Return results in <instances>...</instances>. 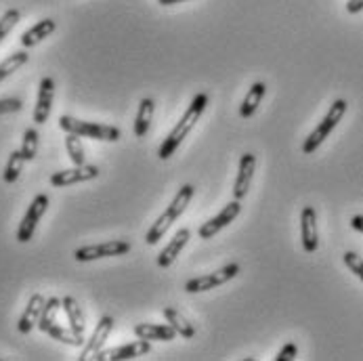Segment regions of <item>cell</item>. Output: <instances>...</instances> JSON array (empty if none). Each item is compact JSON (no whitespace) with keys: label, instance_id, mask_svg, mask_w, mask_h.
I'll use <instances>...</instances> for the list:
<instances>
[{"label":"cell","instance_id":"1","mask_svg":"<svg viewBox=\"0 0 363 361\" xmlns=\"http://www.w3.org/2000/svg\"><path fill=\"white\" fill-rule=\"evenodd\" d=\"M206 105H208V95L200 93V95H196V97H194V101H191L189 107L185 109L183 118L177 122V126L168 133V137H166V139H164V143L160 145V152H157L160 160H168L170 155L179 150V145L183 143V139H185V137L196 128V124L200 122V118H202V113H204Z\"/></svg>","mask_w":363,"mask_h":361},{"label":"cell","instance_id":"2","mask_svg":"<svg viewBox=\"0 0 363 361\" xmlns=\"http://www.w3.org/2000/svg\"><path fill=\"white\" fill-rule=\"evenodd\" d=\"M194 194H196L194 185H183V187L177 191V196H174V200L170 202V206H166V210L157 216L156 223H154V225L150 227V231L145 233V244H147V246H156L157 242L164 238V233L170 229V225L185 212V208L189 206Z\"/></svg>","mask_w":363,"mask_h":361},{"label":"cell","instance_id":"3","mask_svg":"<svg viewBox=\"0 0 363 361\" xmlns=\"http://www.w3.org/2000/svg\"><path fill=\"white\" fill-rule=\"evenodd\" d=\"M59 128L65 133L78 135V137H89L95 141H109V143H116L122 137L120 128H116V126L101 124V122H84V120H78L74 116H61Z\"/></svg>","mask_w":363,"mask_h":361},{"label":"cell","instance_id":"4","mask_svg":"<svg viewBox=\"0 0 363 361\" xmlns=\"http://www.w3.org/2000/svg\"><path fill=\"white\" fill-rule=\"evenodd\" d=\"M347 101L345 99H336L334 104L330 105V109H328V113L323 116V120L317 124V128L313 130L311 135L305 139V143H303V154H313V152H317V148L330 137V133L338 126V122L342 120V116L347 113Z\"/></svg>","mask_w":363,"mask_h":361},{"label":"cell","instance_id":"5","mask_svg":"<svg viewBox=\"0 0 363 361\" xmlns=\"http://www.w3.org/2000/svg\"><path fill=\"white\" fill-rule=\"evenodd\" d=\"M240 273V265L238 262H229L225 267H220L218 271L214 273H208V275H202V277H194L185 284V292L189 294H198V292H208V290H214L227 282H231L233 277H238Z\"/></svg>","mask_w":363,"mask_h":361},{"label":"cell","instance_id":"6","mask_svg":"<svg viewBox=\"0 0 363 361\" xmlns=\"http://www.w3.org/2000/svg\"><path fill=\"white\" fill-rule=\"evenodd\" d=\"M47 210H49V196L38 194L32 200V204L28 206L26 216L19 223V229H17V242L19 244H28L34 238V231H36V227H38V223H40V218L45 216Z\"/></svg>","mask_w":363,"mask_h":361},{"label":"cell","instance_id":"7","mask_svg":"<svg viewBox=\"0 0 363 361\" xmlns=\"http://www.w3.org/2000/svg\"><path fill=\"white\" fill-rule=\"evenodd\" d=\"M130 252V244L124 240H111L104 244H91V246H82L74 252V258L78 262H91V260H99L107 257H122Z\"/></svg>","mask_w":363,"mask_h":361},{"label":"cell","instance_id":"8","mask_svg":"<svg viewBox=\"0 0 363 361\" xmlns=\"http://www.w3.org/2000/svg\"><path fill=\"white\" fill-rule=\"evenodd\" d=\"M152 353V340H145V338H139V340H133V343H126L122 347H113V349H107V351H99L93 360L97 361H126V360H137V357H143Z\"/></svg>","mask_w":363,"mask_h":361},{"label":"cell","instance_id":"9","mask_svg":"<svg viewBox=\"0 0 363 361\" xmlns=\"http://www.w3.org/2000/svg\"><path fill=\"white\" fill-rule=\"evenodd\" d=\"M99 166L95 164H80L67 170H59L51 174V185L52 187H69V185H78V183H86L99 177Z\"/></svg>","mask_w":363,"mask_h":361},{"label":"cell","instance_id":"10","mask_svg":"<svg viewBox=\"0 0 363 361\" xmlns=\"http://www.w3.org/2000/svg\"><path fill=\"white\" fill-rule=\"evenodd\" d=\"M240 212H242L240 200H231V202L223 208L216 216H212L210 221L200 225V229H198L200 240H210V238H214L220 229H225L227 225H231V223L240 216Z\"/></svg>","mask_w":363,"mask_h":361},{"label":"cell","instance_id":"11","mask_svg":"<svg viewBox=\"0 0 363 361\" xmlns=\"http://www.w3.org/2000/svg\"><path fill=\"white\" fill-rule=\"evenodd\" d=\"M113 326H116V319L111 317V315H104L101 319H99V323L95 326V332L91 334V338L82 345V353H80V361H86V360H93L101 349H104L105 340L109 338V334H111V330H113Z\"/></svg>","mask_w":363,"mask_h":361},{"label":"cell","instance_id":"12","mask_svg":"<svg viewBox=\"0 0 363 361\" xmlns=\"http://www.w3.org/2000/svg\"><path fill=\"white\" fill-rule=\"evenodd\" d=\"M255 168H257V155L248 152L240 157L238 177L233 183V200H244L248 196V189L252 185V177H255Z\"/></svg>","mask_w":363,"mask_h":361},{"label":"cell","instance_id":"13","mask_svg":"<svg viewBox=\"0 0 363 361\" xmlns=\"http://www.w3.org/2000/svg\"><path fill=\"white\" fill-rule=\"evenodd\" d=\"M52 99H55V80L51 76H45L40 80L38 87V99H36V107H34V122L36 124H45L51 116Z\"/></svg>","mask_w":363,"mask_h":361},{"label":"cell","instance_id":"14","mask_svg":"<svg viewBox=\"0 0 363 361\" xmlns=\"http://www.w3.org/2000/svg\"><path fill=\"white\" fill-rule=\"evenodd\" d=\"M301 240L305 252H315L319 248V233H317V212L313 206H305L301 212Z\"/></svg>","mask_w":363,"mask_h":361},{"label":"cell","instance_id":"15","mask_svg":"<svg viewBox=\"0 0 363 361\" xmlns=\"http://www.w3.org/2000/svg\"><path fill=\"white\" fill-rule=\"evenodd\" d=\"M45 296L43 294H32L30 301H28V307L21 313L19 321H17V330L21 334H30L34 326H38V319H40V313L45 309Z\"/></svg>","mask_w":363,"mask_h":361},{"label":"cell","instance_id":"16","mask_svg":"<svg viewBox=\"0 0 363 361\" xmlns=\"http://www.w3.org/2000/svg\"><path fill=\"white\" fill-rule=\"evenodd\" d=\"M135 336L145 338V340H160V343H170L179 334L170 323H137L135 326Z\"/></svg>","mask_w":363,"mask_h":361},{"label":"cell","instance_id":"17","mask_svg":"<svg viewBox=\"0 0 363 361\" xmlns=\"http://www.w3.org/2000/svg\"><path fill=\"white\" fill-rule=\"evenodd\" d=\"M189 238H191V231L187 229V227H183V229H179L177 233H174V238L168 242V246L157 255V265L162 267V269H168L177 257L181 255V250L185 248V244L189 242Z\"/></svg>","mask_w":363,"mask_h":361},{"label":"cell","instance_id":"18","mask_svg":"<svg viewBox=\"0 0 363 361\" xmlns=\"http://www.w3.org/2000/svg\"><path fill=\"white\" fill-rule=\"evenodd\" d=\"M55 30H57L55 19H51V17L40 19L36 26H32L30 30H26V32L21 34V45H23V49H32V47L40 45L45 38H49V36H51Z\"/></svg>","mask_w":363,"mask_h":361},{"label":"cell","instance_id":"19","mask_svg":"<svg viewBox=\"0 0 363 361\" xmlns=\"http://www.w3.org/2000/svg\"><path fill=\"white\" fill-rule=\"evenodd\" d=\"M61 309L65 311V317H67L69 328L78 336H84L86 321H84V313H82V307L78 305V301L74 296H65V299H61Z\"/></svg>","mask_w":363,"mask_h":361},{"label":"cell","instance_id":"20","mask_svg":"<svg viewBox=\"0 0 363 361\" xmlns=\"http://www.w3.org/2000/svg\"><path fill=\"white\" fill-rule=\"evenodd\" d=\"M154 109H156L154 99H150V97L141 99L139 109H137V118H135V137L137 139H143L150 133V126L154 120Z\"/></svg>","mask_w":363,"mask_h":361},{"label":"cell","instance_id":"21","mask_svg":"<svg viewBox=\"0 0 363 361\" xmlns=\"http://www.w3.org/2000/svg\"><path fill=\"white\" fill-rule=\"evenodd\" d=\"M264 93H267V84H264V82H255V84L250 87V91L246 93L244 101L240 105V116H242L244 120H248V118H252V116L257 113V109H259Z\"/></svg>","mask_w":363,"mask_h":361},{"label":"cell","instance_id":"22","mask_svg":"<svg viewBox=\"0 0 363 361\" xmlns=\"http://www.w3.org/2000/svg\"><path fill=\"white\" fill-rule=\"evenodd\" d=\"M162 315H164V317H166V321L177 330V334H179V336H183V338H187V340L196 336V328L189 323V319H187V317H183V315L174 309V307H164V309H162Z\"/></svg>","mask_w":363,"mask_h":361},{"label":"cell","instance_id":"23","mask_svg":"<svg viewBox=\"0 0 363 361\" xmlns=\"http://www.w3.org/2000/svg\"><path fill=\"white\" fill-rule=\"evenodd\" d=\"M45 334H49L52 340H59V343L69 345V347H82L84 345V336H78L72 328H63L59 323H52Z\"/></svg>","mask_w":363,"mask_h":361},{"label":"cell","instance_id":"24","mask_svg":"<svg viewBox=\"0 0 363 361\" xmlns=\"http://www.w3.org/2000/svg\"><path fill=\"white\" fill-rule=\"evenodd\" d=\"M28 61H30V55L26 51H17L13 52V55H9V57L0 63V82L6 80L11 74H15L19 67H23Z\"/></svg>","mask_w":363,"mask_h":361},{"label":"cell","instance_id":"25","mask_svg":"<svg viewBox=\"0 0 363 361\" xmlns=\"http://www.w3.org/2000/svg\"><path fill=\"white\" fill-rule=\"evenodd\" d=\"M23 164H26V157L21 154V150H15L11 152L9 160H6V166H4V183H15L23 170Z\"/></svg>","mask_w":363,"mask_h":361},{"label":"cell","instance_id":"26","mask_svg":"<svg viewBox=\"0 0 363 361\" xmlns=\"http://www.w3.org/2000/svg\"><path fill=\"white\" fill-rule=\"evenodd\" d=\"M61 309V299L51 296L47 303H45V309L40 313V319H38V330L40 332H47L52 323H57V313Z\"/></svg>","mask_w":363,"mask_h":361},{"label":"cell","instance_id":"27","mask_svg":"<svg viewBox=\"0 0 363 361\" xmlns=\"http://www.w3.org/2000/svg\"><path fill=\"white\" fill-rule=\"evenodd\" d=\"M65 150H67L69 160L74 162V166L86 164V154H84V148H82V141H80L78 135L67 133V137H65Z\"/></svg>","mask_w":363,"mask_h":361},{"label":"cell","instance_id":"28","mask_svg":"<svg viewBox=\"0 0 363 361\" xmlns=\"http://www.w3.org/2000/svg\"><path fill=\"white\" fill-rule=\"evenodd\" d=\"M38 143H40V135L36 128H28L23 133V143H21V154L26 157V162H32L38 154Z\"/></svg>","mask_w":363,"mask_h":361},{"label":"cell","instance_id":"29","mask_svg":"<svg viewBox=\"0 0 363 361\" xmlns=\"http://www.w3.org/2000/svg\"><path fill=\"white\" fill-rule=\"evenodd\" d=\"M19 19H21V13H19L17 9L4 11V15L0 17V45H2V40L11 34V30L19 23Z\"/></svg>","mask_w":363,"mask_h":361},{"label":"cell","instance_id":"30","mask_svg":"<svg viewBox=\"0 0 363 361\" xmlns=\"http://www.w3.org/2000/svg\"><path fill=\"white\" fill-rule=\"evenodd\" d=\"M342 258H345V265L351 269V273H355V275L363 282V258L359 257V255H355V252H351V250L345 252V257Z\"/></svg>","mask_w":363,"mask_h":361},{"label":"cell","instance_id":"31","mask_svg":"<svg viewBox=\"0 0 363 361\" xmlns=\"http://www.w3.org/2000/svg\"><path fill=\"white\" fill-rule=\"evenodd\" d=\"M21 109H23V101L17 99V97L0 99V116H2V113H15V111H21Z\"/></svg>","mask_w":363,"mask_h":361},{"label":"cell","instance_id":"32","mask_svg":"<svg viewBox=\"0 0 363 361\" xmlns=\"http://www.w3.org/2000/svg\"><path fill=\"white\" fill-rule=\"evenodd\" d=\"M298 355V347L294 345V343H288V345H284L281 347V351L277 353V357L275 360L277 361H292L294 357Z\"/></svg>","mask_w":363,"mask_h":361},{"label":"cell","instance_id":"33","mask_svg":"<svg viewBox=\"0 0 363 361\" xmlns=\"http://www.w3.org/2000/svg\"><path fill=\"white\" fill-rule=\"evenodd\" d=\"M347 11H349L351 15L363 11V0H349V2H347Z\"/></svg>","mask_w":363,"mask_h":361},{"label":"cell","instance_id":"34","mask_svg":"<svg viewBox=\"0 0 363 361\" xmlns=\"http://www.w3.org/2000/svg\"><path fill=\"white\" fill-rule=\"evenodd\" d=\"M351 227H353L355 231H362L363 233V214H355V216L351 218Z\"/></svg>","mask_w":363,"mask_h":361},{"label":"cell","instance_id":"35","mask_svg":"<svg viewBox=\"0 0 363 361\" xmlns=\"http://www.w3.org/2000/svg\"><path fill=\"white\" fill-rule=\"evenodd\" d=\"M162 6H170V4H179V2H185V0H157Z\"/></svg>","mask_w":363,"mask_h":361}]
</instances>
